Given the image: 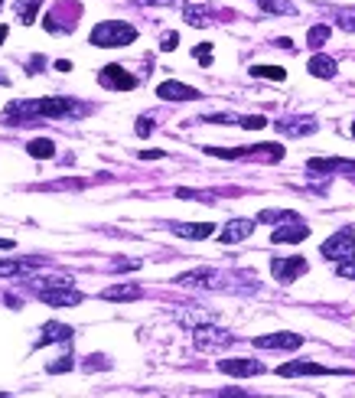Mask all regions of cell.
<instances>
[{
  "label": "cell",
  "instance_id": "17",
  "mask_svg": "<svg viewBox=\"0 0 355 398\" xmlns=\"http://www.w3.org/2000/svg\"><path fill=\"white\" fill-rule=\"evenodd\" d=\"M169 229L179 238H195V242H199V238H212L215 226H212V222H173Z\"/></svg>",
  "mask_w": 355,
  "mask_h": 398
},
{
  "label": "cell",
  "instance_id": "40",
  "mask_svg": "<svg viewBox=\"0 0 355 398\" xmlns=\"http://www.w3.org/2000/svg\"><path fill=\"white\" fill-rule=\"evenodd\" d=\"M10 248H13V242H10V238H0V252H10Z\"/></svg>",
  "mask_w": 355,
  "mask_h": 398
},
{
  "label": "cell",
  "instance_id": "11",
  "mask_svg": "<svg viewBox=\"0 0 355 398\" xmlns=\"http://www.w3.org/2000/svg\"><path fill=\"white\" fill-rule=\"evenodd\" d=\"M258 349H296L303 346V336L300 333H264V336L251 339Z\"/></svg>",
  "mask_w": 355,
  "mask_h": 398
},
{
  "label": "cell",
  "instance_id": "6",
  "mask_svg": "<svg viewBox=\"0 0 355 398\" xmlns=\"http://www.w3.org/2000/svg\"><path fill=\"white\" fill-rule=\"evenodd\" d=\"M193 343L195 349H203V353H215V349H225L235 343V336H231L229 330H222V327H195L193 330Z\"/></svg>",
  "mask_w": 355,
  "mask_h": 398
},
{
  "label": "cell",
  "instance_id": "30",
  "mask_svg": "<svg viewBox=\"0 0 355 398\" xmlns=\"http://www.w3.org/2000/svg\"><path fill=\"white\" fill-rule=\"evenodd\" d=\"M193 56L199 59V66H212V42H199L193 49Z\"/></svg>",
  "mask_w": 355,
  "mask_h": 398
},
{
  "label": "cell",
  "instance_id": "7",
  "mask_svg": "<svg viewBox=\"0 0 355 398\" xmlns=\"http://www.w3.org/2000/svg\"><path fill=\"white\" fill-rule=\"evenodd\" d=\"M306 271H310V264H306L300 254H294V258H271V274L280 284H290V281L303 278Z\"/></svg>",
  "mask_w": 355,
  "mask_h": 398
},
{
  "label": "cell",
  "instance_id": "38",
  "mask_svg": "<svg viewBox=\"0 0 355 398\" xmlns=\"http://www.w3.org/2000/svg\"><path fill=\"white\" fill-rule=\"evenodd\" d=\"M140 157H147V160H157V157H163V151H144Z\"/></svg>",
  "mask_w": 355,
  "mask_h": 398
},
{
  "label": "cell",
  "instance_id": "16",
  "mask_svg": "<svg viewBox=\"0 0 355 398\" xmlns=\"http://www.w3.org/2000/svg\"><path fill=\"white\" fill-rule=\"evenodd\" d=\"M306 167L313 173H355V160H342V157H313Z\"/></svg>",
  "mask_w": 355,
  "mask_h": 398
},
{
  "label": "cell",
  "instance_id": "29",
  "mask_svg": "<svg viewBox=\"0 0 355 398\" xmlns=\"http://www.w3.org/2000/svg\"><path fill=\"white\" fill-rule=\"evenodd\" d=\"M330 40V26L326 23H320V26H313V30H310V33H306V42H310V46H323V42Z\"/></svg>",
  "mask_w": 355,
  "mask_h": 398
},
{
  "label": "cell",
  "instance_id": "22",
  "mask_svg": "<svg viewBox=\"0 0 355 398\" xmlns=\"http://www.w3.org/2000/svg\"><path fill=\"white\" fill-rule=\"evenodd\" d=\"M277 131H280V134H294V137L313 134V131H316V121H313V118H284V121L277 124Z\"/></svg>",
  "mask_w": 355,
  "mask_h": 398
},
{
  "label": "cell",
  "instance_id": "37",
  "mask_svg": "<svg viewBox=\"0 0 355 398\" xmlns=\"http://www.w3.org/2000/svg\"><path fill=\"white\" fill-rule=\"evenodd\" d=\"M339 26H342V30H352V33H355V13H339Z\"/></svg>",
  "mask_w": 355,
  "mask_h": 398
},
{
  "label": "cell",
  "instance_id": "23",
  "mask_svg": "<svg viewBox=\"0 0 355 398\" xmlns=\"http://www.w3.org/2000/svg\"><path fill=\"white\" fill-rule=\"evenodd\" d=\"M26 151H30L33 160H49V157H56V144H52L49 137H36V141H30Z\"/></svg>",
  "mask_w": 355,
  "mask_h": 398
},
{
  "label": "cell",
  "instance_id": "27",
  "mask_svg": "<svg viewBox=\"0 0 355 398\" xmlns=\"http://www.w3.org/2000/svg\"><path fill=\"white\" fill-rule=\"evenodd\" d=\"M296 212L294 209H261L258 212V222H294Z\"/></svg>",
  "mask_w": 355,
  "mask_h": 398
},
{
  "label": "cell",
  "instance_id": "20",
  "mask_svg": "<svg viewBox=\"0 0 355 398\" xmlns=\"http://www.w3.org/2000/svg\"><path fill=\"white\" fill-rule=\"evenodd\" d=\"M306 69H310V76H316V78H336V72H339L336 59L323 56V52H316L313 59L306 62Z\"/></svg>",
  "mask_w": 355,
  "mask_h": 398
},
{
  "label": "cell",
  "instance_id": "15",
  "mask_svg": "<svg viewBox=\"0 0 355 398\" xmlns=\"http://www.w3.org/2000/svg\"><path fill=\"white\" fill-rule=\"evenodd\" d=\"M251 232H254V219H231L229 226L219 232V242L222 245H235V242H245Z\"/></svg>",
  "mask_w": 355,
  "mask_h": 398
},
{
  "label": "cell",
  "instance_id": "39",
  "mask_svg": "<svg viewBox=\"0 0 355 398\" xmlns=\"http://www.w3.org/2000/svg\"><path fill=\"white\" fill-rule=\"evenodd\" d=\"M56 69H59V72H68V69H72V62H68V59H59V62H56Z\"/></svg>",
  "mask_w": 355,
  "mask_h": 398
},
{
  "label": "cell",
  "instance_id": "18",
  "mask_svg": "<svg viewBox=\"0 0 355 398\" xmlns=\"http://www.w3.org/2000/svg\"><path fill=\"white\" fill-rule=\"evenodd\" d=\"M144 294L140 284L134 281H124V284H111V288L102 291V300H114V304H124V300H137V297Z\"/></svg>",
  "mask_w": 355,
  "mask_h": 398
},
{
  "label": "cell",
  "instance_id": "42",
  "mask_svg": "<svg viewBox=\"0 0 355 398\" xmlns=\"http://www.w3.org/2000/svg\"><path fill=\"white\" fill-rule=\"evenodd\" d=\"M7 36H10V30L7 26H0V42H7Z\"/></svg>",
  "mask_w": 355,
  "mask_h": 398
},
{
  "label": "cell",
  "instance_id": "14",
  "mask_svg": "<svg viewBox=\"0 0 355 398\" xmlns=\"http://www.w3.org/2000/svg\"><path fill=\"white\" fill-rule=\"evenodd\" d=\"M303 238H310V229H306V222H300V219H294V222H287L284 229L271 232L274 245H296V242H303Z\"/></svg>",
  "mask_w": 355,
  "mask_h": 398
},
{
  "label": "cell",
  "instance_id": "25",
  "mask_svg": "<svg viewBox=\"0 0 355 398\" xmlns=\"http://www.w3.org/2000/svg\"><path fill=\"white\" fill-rule=\"evenodd\" d=\"M264 13H277V17H296V7L290 0H258Z\"/></svg>",
  "mask_w": 355,
  "mask_h": 398
},
{
  "label": "cell",
  "instance_id": "24",
  "mask_svg": "<svg viewBox=\"0 0 355 398\" xmlns=\"http://www.w3.org/2000/svg\"><path fill=\"white\" fill-rule=\"evenodd\" d=\"M183 17H186L189 26H209L212 23V10L209 7H189V4H183Z\"/></svg>",
  "mask_w": 355,
  "mask_h": 398
},
{
  "label": "cell",
  "instance_id": "41",
  "mask_svg": "<svg viewBox=\"0 0 355 398\" xmlns=\"http://www.w3.org/2000/svg\"><path fill=\"white\" fill-rule=\"evenodd\" d=\"M144 4H167L169 7V4H183V0H144Z\"/></svg>",
  "mask_w": 355,
  "mask_h": 398
},
{
  "label": "cell",
  "instance_id": "26",
  "mask_svg": "<svg viewBox=\"0 0 355 398\" xmlns=\"http://www.w3.org/2000/svg\"><path fill=\"white\" fill-rule=\"evenodd\" d=\"M42 7V0H17V17H20V23H33L36 20V10Z\"/></svg>",
  "mask_w": 355,
  "mask_h": 398
},
{
  "label": "cell",
  "instance_id": "28",
  "mask_svg": "<svg viewBox=\"0 0 355 398\" xmlns=\"http://www.w3.org/2000/svg\"><path fill=\"white\" fill-rule=\"evenodd\" d=\"M251 76L254 78H271V82H284L287 72H284L280 66H251Z\"/></svg>",
  "mask_w": 355,
  "mask_h": 398
},
{
  "label": "cell",
  "instance_id": "43",
  "mask_svg": "<svg viewBox=\"0 0 355 398\" xmlns=\"http://www.w3.org/2000/svg\"><path fill=\"white\" fill-rule=\"evenodd\" d=\"M352 137H355V121H352Z\"/></svg>",
  "mask_w": 355,
  "mask_h": 398
},
{
  "label": "cell",
  "instance_id": "36",
  "mask_svg": "<svg viewBox=\"0 0 355 398\" xmlns=\"http://www.w3.org/2000/svg\"><path fill=\"white\" fill-rule=\"evenodd\" d=\"M150 131H153V121H150V118H137V134L147 137Z\"/></svg>",
  "mask_w": 355,
  "mask_h": 398
},
{
  "label": "cell",
  "instance_id": "5",
  "mask_svg": "<svg viewBox=\"0 0 355 398\" xmlns=\"http://www.w3.org/2000/svg\"><path fill=\"white\" fill-rule=\"evenodd\" d=\"M36 297L49 307H78L85 300V294L72 284H42V288H36Z\"/></svg>",
  "mask_w": 355,
  "mask_h": 398
},
{
  "label": "cell",
  "instance_id": "9",
  "mask_svg": "<svg viewBox=\"0 0 355 398\" xmlns=\"http://www.w3.org/2000/svg\"><path fill=\"white\" fill-rule=\"evenodd\" d=\"M98 82H102L104 88H114V92H131V88H137V78L131 76V72H124L121 66H104L102 72H98Z\"/></svg>",
  "mask_w": 355,
  "mask_h": 398
},
{
  "label": "cell",
  "instance_id": "13",
  "mask_svg": "<svg viewBox=\"0 0 355 398\" xmlns=\"http://www.w3.org/2000/svg\"><path fill=\"white\" fill-rule=\"evenodd\" d=\"M219 369H222L225 375L251 379V375H261V373H264V363H258V359H222Z\"/></svg>",
  "mask_w": 355,
  "mask_h": 398
},
{
  "label": "cell",
  "instance_id": "2",
  "mask_svg": "<svg viewBox=\"0 0 355 398\" xmlns=\"http://www.w3.org/2000/svg\"><path fill=\"white\" fill-rule=\"evenodd\" d=\"M88 40L98 49H118V46H131L137 40V30L131 23H124V20H104V23L95 26Z\"/></svg>",
  "mask_w": 355,
  "mask_h": 398
},
{
  "label": "cell",
  "instance_id": "32",
  "mask_svg": "<svg viewBox=\"0 0 355 398\" xmlns=\"http://www.w3.org/2000/svg\"><path fill=\"white\" fill-rule=\"evenodd\" d=\"M238 127H248V131H261V127H267V118H261V115H248V118H241V124Z\"/></svg>",
  "mask_w": 355,
  "mask_h": 398
},
{
  "label": "cell",
  "instance_id": "1",
  "mask_svg": "<svg viewBox=\"0 0 355 398\" xmlns=\"http://www.w3.org/2000/svg\"><path fill=\"white\" fill-rule=\"evenodd\" d=\"M88 105L76 102V98H33V102H13L4 118L20 124V115H30V118H52V121H66V118H82L88 115Z\"/></svg>",
  "mask_w": 355,
  "mask_h": 398
},
{
  "label": "cell",
  "instance_id": "35",
  "mask_svg": "<svg viewBox=\"0 0 355 398\" xmlns=\"http://www.w3.org/2000/svg\"><path fill=\"white\" fill-rule=\"evenodd\" d=\"M176 42H179L176 33H167V36H163V46H160V49H163V52H173V49H176Z\"/></svg>",
  "mask_w": 355,
  "mask_h": 398
},
{
  "label": "cell",
  "instance_id": "33",
  "mask_svg": "<svg viewBox=\"0 0 355 398\" xmlns=\"http://www.w3.org/2000/svg\"><path fill=\"white\" fill-rule=\"evenodd\" d=\"M72 365H76V363H72V356H68V353H66V356H62L59 363H49V365H46V369H49V373H68Z\"/></svg>",
  "mask_w": 355,
  "mask_h": 398
},
{
  "label": "cell",
  "instance_id": "4",
  "mask_svg": "<svg viewBox=\"0 0 355 398\" xmlns=\"http://www.w3.org/2000/svg\"><path fill=\"white\" fill-rule=\"evenodd\" d=\"M320 254L326 258V262H349V258H355V229H339L336 235H330L326 242H323Z\"/></svg>",
  "mask_w": 355,
  "mask_h": 398
},
{
  "label": "cell",
  "instance_id": "34",
  "mask_svg": "<svg viewBox=\"0 0 355 398\" xmlns=\"http://www.w3.org/2000/svg\"><path fill=\"white\" fill-rule=\"evenodd\" d=\"M111 268H114V271H131V268H140V262H137V258H121V262H114Z\"/></svg>",
  "mask_w": 355,
  "mask_h": 398
},
{
  "label": "cell",
  "instance_id": "8",
  "mask_svg": "<svg viewBox=\"0 0 355 398\" xmlns=\"http://www.w3.org/2000/svg\"><path fill=\"white\" fill-rule=\"evenodd\" d=\"M277 375L296 379V375H352V373L349 369H330V365H320V363H284L277 369Z\"/></svg>",
  "mask_w": 355,
  "mask_h": 398
},
{
  "label": "cell",
  "instance_id": "21",
  "mask_svg": "<svg viewBox=\"0 0 355 398\" xmlns=\"http://www.w3.org/2000/svg\"><path fill=\"white\" fill-rule=\"evenodd\" d=\"M42 258H0V278H13V274L30 271L33 264H40Z\"/></svg>",
  "mask_w": 355,
  "mask_h": 398
},
{
  "label": "cell",
  "instance_id": "31",
  "mask_svg": "<svg viewBox=\"0 0 355 398\" xmlns=\"http://www.w3.org/2000/svg\"><path fill=\"white\" fill-rule=\"evenodd\" d=\"M336 274L342 281H355V258H349V262H339L336 264Z\"/></svg>",
  "mask_w": 355,
  "mask_h": 398
},
{
  "label": "cell",
  "instance_id": "10",
  "mask_svg": "<svg viewBox=\"0 0 355 398\" xmlns=\"http://www.w3.org/2000/svg\"><path fill=\"white\" fill-rule=\"evenodd\" d=\"M157 98H163V102H195L199 92H195L193 85H183L176 78H169V82L157 85Z\"/></svg>",
  "mask_w": 355,
  "mask_h": 398
},
{
  "label": "cell",
  "instance_id": "12",
  "mask_svg": "<svg viewBox=\"0 0 355 398\" xmlns=\"http://www.w3.org/2000/svg\"><path fill=\"white\" fill-rule=\"evenodd\" d=\"M176 284H183V288H225L222 278H219V271H212V268H199V271L179 274Z\"/></svg>",
  "mask_w": 355,
  "mask_h": 398
},
{
  "label": "cell",
  "instance_id": "3",
  "mask_svg": "<svg viewBox=\"0 0 355 398\" xmlns=\"http://www.w3.org/2000/svg\"><path fill=\"white\" fill-rule=\"evenodd\" d=\"M205 153L222 157V160H238V157H261V160H284L280 144H254V147H205Z\"/></svg>",
  "mask_w": 355,
  "mask_h": 398
},
{
  "label": "cell",
  "instance_id": "19",
  "mask_svg": "<svg viewBox=\"0 0 355 398\" xmlns=\"http://www.w3.org/2000/svg\"><path fill=\"white\" fill-rule=\"evenodd\" d=\"M68 339H72V327H66V323H46L42 336L36 339V349L49 346V343H68Z\"/></svg>",
  "mask_w": 355,
  "mask_h": 398
}]
</instances>
